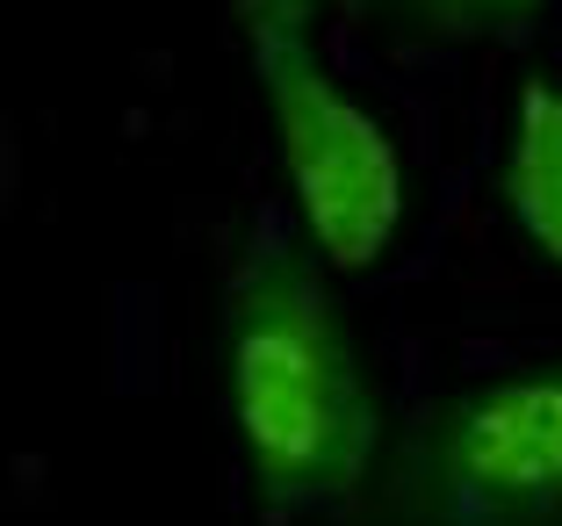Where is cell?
<instances>
[{
	"instance_id": "1",
	"label": "cell",
	"mask_w": 562,
	"mask_h": 526,
	"mask_svg": "<svg viewBox=\"0 0 562 526\" xmlns=\"http://www.w3.org/2000/svg\"><path fill=\"white\" fill-rule=\"evenodd\" d=\"M216 390L267 526L361 519L390 461V418L331 267L289 216L260 210L216 289Z\"/></svg>"
},
{
	"instance_id": "2",
	"label": "cell",
	"mask_w": 562,
	"mask_h": 526,
	"mask_svg": "<svg viewBox=\"0 0 562 526\" xmlns=\"http://www.w3.org/2000/svg\"><path fill=\"white\" fill-rule=\"evenodd\" d=\"M325 0H232L296 231L331 275H368L412 216L404 145L325 58Z\"/></svg>"
},
{
	"instance_id": "3",
	"label": "cell",
	"mask_w": 562,
	"mask_h": 526,
	"mask_svg": "<svg viewBox=\"0 0 562 526\" xmlns=\"http://www.w3.org/2000/svg\"><path fill=\"white\" fill-rule=\"evenodd\" d=\"M361 526H562V354L426 396Z\"/></svg>"
},
{
	"instance_id": "4",
	"label": "cell",
	"mask_w": 562,
	"mask_h": 526,
	"mask_svg": "<svg viewBox=\"0 0 562 526\" xmlns=\"http://www.w3.org/2000/svg\"><path fill=\"white\" fill-rule=\"evenodd\" d=\"M347 30L375 36L390 51H476V44H513L555 0H325Z\"/></svg>"
},
{
	"instance_id": "5",
	"label": "cell",
	"mask_w": 562,
	"mask_h": 526,
	"mask_svg": "<svg viewBox=\"0 0 562 526\" xmlns=\"http://www.w3.org/2000/svg\"><path fill=\"white\" fill-rule=\"evenodd\" d=\"M505 210L527 231V246L562 267V80H527L505 131Z\"/></svg>"
}]
</instances>
